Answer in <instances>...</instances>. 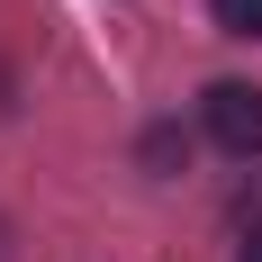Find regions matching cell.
<instances>
[{"mask_svg": "<svg viewBox=\"0 0 262 262\" xmlns=\"http://www.w3.org/2000/svg\"><path fill=\"white\" fill-rule=\"evenodd\" d=\"M208 18L226 27V36H253L262 46V0H208Z\"/></svg>", "mask_w": 262, "mask_h": 262, "instance_id": "7a4b0ae2", "label": "cell"}, {"mask_svg": "<svg viewBox=\"0 0 262 262\" xmlns=\"http://www.w3.org/2000/svg\"><path fill=\"white\" fill-rule=\"evenodd\" d=\"M235 262H262V235H253V244H244V253H235Z\"/></svg>", "mask_w": 262, "mask_h": 262, "instance_id": "277c9868", "label": "cell"}, {"mask_svg": "<svg viewBox=\"0 0 262 262\" xmlns=\"http://www.w3.org/2000/svg\"><path fill=\"white\" fill-rule=\"evenodd\" d=\"M0 262H9V226H0Z\"/></svg>", "mask_w": 262, "mask_h": 262, "instance_id": "5b68a950", "label": "cell"}, {"mask_svg": "<svg viewBox=\"0 0 262 262\" xmlns=\"http://www.w3.org/2000/svg\"><path fill=\"white\" fill-rule=\"evenodd\" d=\"M199 118H208V136H217L235 163H253V154H262V91H253V81H208Z\"/></svg>", "mask_w": 262, "mask_h": 262, "instance_id": "6da1fadb", "label": "cell"}, {"mask_svg": "<svg viewBox=\"0 0 262 262\" xmlns=\"http://www.w3.org/2000/svg\"><path fill=\"white\" fill-rule=\"evenodd\" d=\"M145 163L172 172V163H181V127H154V136H145Z\"/></svg>", "mask_w": 262, "mask_h": 262, "instance_id": "3957f363", "label": "cell"}]
</instances>
